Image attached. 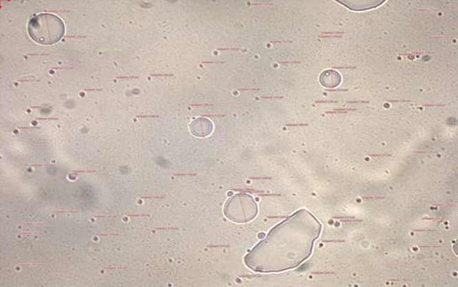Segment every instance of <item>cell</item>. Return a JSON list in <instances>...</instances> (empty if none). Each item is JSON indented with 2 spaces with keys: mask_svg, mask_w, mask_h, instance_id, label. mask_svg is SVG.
Returning <instances> with one entry per match:
<instances>
[{
  "mask_svg": "<svg viewBox=\"0 0 458 287\" xmlns=\"http://www.w3.org/2000/svg\"><path fill=\"white\" fill-rule=\"evenodd\" d=\"M28 33L36 43L45 45H54L65 36V25L56 15L39 14L30 20Z\"/></svg>",
  "mask_w": 458,
  "mask_h": 287,
  "instance_id": "6da1fadb",
  "label": "cell"
},
{
  "mask_svg": "<svg viewBox=\"0 0 458 287\" xmlns=\"http://www.w3.org/2000/svg\"><path fill=\"white\" fill-rule=\"evenodd\" d=\"M342 80L341 75L335 71H326L320 75V82L327 88H335L341 84Z\"/></svg>",
  "mask_w": 458,
  "mask_h": 287,
  "instance_id": "7a4b0ae2",
  "label": "cell"
}]
</instances>
